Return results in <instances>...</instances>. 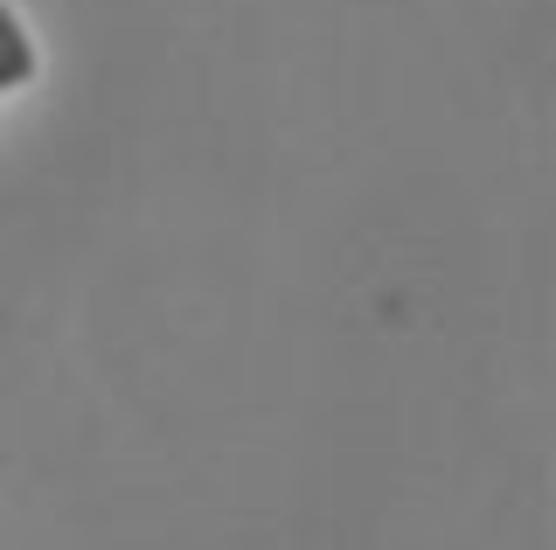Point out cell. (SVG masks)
I'll return each instance as SVG.
<instances>
[{
	"mask_svg": "<svg viewBox=\"0 0 556 550\" xmlns=\"http://www.w3.org/2000/svg\"><path fill=\"white\" fill-rule=\"evenodd\" d=\"M28 77H35V42H28L22 14L0 0V91H14V84H28Z\"/></svg>",
	"mask_w": 556,
	"mask_h": 550,
	"instance_id": "6da1fadb",
	"label": "cell"
}]
</instances>
